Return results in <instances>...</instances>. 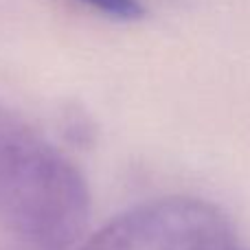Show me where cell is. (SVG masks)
<instances>
[{
  "instance_id": "3957f363",
  "label": "cell",
  "mask_w": 250,
  "mask_h": 250,
  "mask_svg": "<svg viewBox=\"0 0 250 250\" xmlns=\"http://www.w3.org/2000/svg\"><path fill=\"white\" fill-rule=\"evenodd\" d=\"M79 2L121 22H134L145 16V7L138 0H79Z\"/></svg>"
},
{
  "instance_id": "7a4b0ae2",
  "label": "cell",
  "mask_w": 250,
  "mask_h": 250,
  "mask_svg": "<svg viewBox=\"0 0 250 250\" xmlns=\"http://www.w3.org/2000/svg\"><path fill=\"white\" fill-rule=\"evenodd\" d=\"M82 250H237V235L217 204L169 195L123 211Z\"/></svg>"
},
{
  "instance_id": "6da1fadb",
  "label": "cell",
  "mask_w": 250,
  "mask_h": 250,
  "mask_svg": "<svg viewBox=\"0 0 250 250\" xmlns=\"http://www.w3.org/2000/svg\"><path fill=\"white\" fill-rule=\"evenodd\" d=\"M90 217L77 165L18 117L0 112V229L38 250H66Z\"/></svg>"
}]
</instances>
